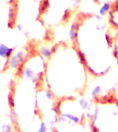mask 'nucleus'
<instances>
[{"label":"nucleus","instance_id":"f257e3e1","mask_svg":"<svg viewBox=\"0 0 118 132\" xmlns=\"http://www.w3.org/2000/svg\"><path fill=\"white\" fill-rule=\"evenodd\" d=\"M72 43L90 76L109 72L115 61L113 30L108 19L95 13L79 12L73 21Z\"/></svg>","mask_w":118,"mask_h":132},{"label":"nucleus","instance_id":"f03ea898","mask_svg":"<svg viewBox=\"0 0 118 132\" xmlns=\"http://www.w3.org/2000/svg\"><path fill=\"white\" fill-rule=\"evenodd\" d=\"M89 76L72 42L62 41L54 45L46 60L42 82L57 101L75 98L84 94Z\"/></svg>","mask_w":118,"mask_h":132},{"label":"nucleus","instance_id":"7ed1b4c3","mask_svg":"<svg viewBox=\"0 0 118 132\" xmlns=\"http://www.w3.org/2000/svg\"><path fill=\"white\" fill-rule=\"evenodd\" d=\"M84 0H41L40 21L45 26H64L74 21Z\"/></svg>","mask_w":118,"mask_h":132},{"label":"nucleus","instance_id":"20e7f679","mask_svg":"<svg viewBox=\"0 0 118 132\" xmlns=\"http://www.w3.org/2000/svg\"><path fill=\"white\" fill-rule=\"evenodd\" d=\"M107 19L113 30H118V0H115L108 7Z\"/></svg>","mask_w":118,"mask_h":132},{"label":"nucleus","instance_id":"39448f33","mask_svg":"<svg viewBox=\"0 0 118 132\" xmlns=\"http://www.w3.org/2000/svg\"><path fill=\"white\" fill-rule=\"evenodd\" d=\"M113 49L115 57V61L118 63V30L116 31L114 35Z\"/></svg>","mask_w":118,"mask_h":132},{"label":"nucleus","instance_id":"423d86ee","mask_svg":"<svg viewBox=\"0 0 118 132\" xmlns=\"http://www.w3.org/2000/svg\"><path fill=\"white\" fill-rule=\"evenodd\" d=\"M93 1L99 6L105 5V4H108L109 6L110 4H111L115 0H93Z\"/></svg>","mask_w":118,"mask_h":132}]
</instances>
